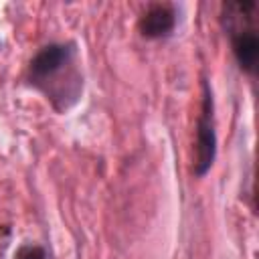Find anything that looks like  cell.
<instances>
[{
    "mask_svg": "<svg viewBox=\"0 0 259 259\" xmlns=\"http://www.w3.org/2000/svg\"><path fill=\"white\" fill-rule=\"evenodd\" d=\"M75 42H51L42 47L28 65V81L57 111H67L77 103L83 91V81L75 71Z\"/></svg>",
    "mask_w": 259,
    "mask_h": 259,
    "instance_id": "6da1fadb",
    "label": "cell"
},
{
    "mask_svg": "<svg viewBox=\"0 0 259 259\" xmlns=\"http://www.w3.org/2000/svg\"><path fill=\"white\" fill-rule=\"evenodd\" d=\"M217 158V130H214V99L208 81L202 83V103L196 119V142H194V176H204Z\"/></svg>",
    "mask_w": 259,
    "mask_h": 259,
    "instance_id": "7a4b0ae2",
    "label": "cell"
},
{
    "mask_svg": "<svg viewBox=\"0 0 259 259\" xmlns=\"http://www.w3.org/2000/svg\"><path fill=\"white\" fill-rule=\"evenodd\" d=\"M227 32L231 36L233 55L239 63V67L245 73L257 71L259 61V34L255 26H239L237 22L227 20Z\"/></svg>",
    "mask_w": 259,
    "mask_h": 259,
    "instance_id": "3957f363",
    "label": "cell"
},
{
    "mask_svg": "<svg viewBox=\"0 0 259 259\" xmlns=\"http://www.w3.org/2000/svg\"><path fill=\"white\" fill-rule=\"evenodd\" d=\"M140 34L144 38H166L176 28V10L170 4H152L138 22Z\"/></svg>",
    "mask_w": 259,
    "mask_h": 259,
    "instance_id": "277c9868",
    "label": "cell"
},
{
    "mask_svg": "<svg viewBox=\"0 0 259 259\" xmlns=\"http://www.w3.org/2000/svg\"><path fill=\"white\" fill-rule=\"evenodd\" d=\"M14 259H47V253L40 245H32V243H26V245H20Z\"/></svg>",
    "mask_w": 259,
    "mask_h": 259,
    "instance_id": "5b68a950",
    "label": "cell"
}]
</instances>
